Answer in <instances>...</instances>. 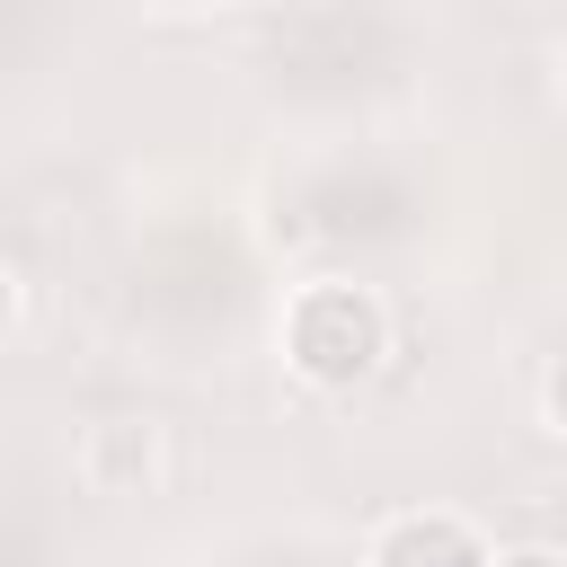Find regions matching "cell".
Listing matches in <instances>:
<instances>
[{"label": "cell", "mask_w": 567, "mask_h": 567, "mask_svg": "<svg viewBox=\"0 0 567 567\" xmlns=\"http://www.w3.org/2000/svg\"><path fill=\"white\" fill-rule=\"evenodd\" d=\"M275 354L301 390H363L390 354V301L354 275H310L275 319Z\"/></svg>", "instance_id": "6da1fadb"}, {"label": "cell", "mask_w": 567, "mask_h": 567, "mask_svg": "<svg viewBox=\"0 0 567 567\" xmlns=\"http://www.w3.org/2000/svg\"><path fill=\"white\" fill-rule=\"evenodd\" d=\"M71 461H80L89 496H151L168 478V425L159 416H97Z\"/></svg>", "instance_id": "7a4b0ae2"}, {"label": "cell", "mask_w": 567, "mask_h": 567, "mask_svg": "<svg viewBox=\"0 0 567 567\" xmlns=\"http://www.w3.org/2000/svg\"><path fill=\"white\" fill-rule=\"evenodd\" d=\"M363 567H487V540L452 505H408L363 540Z\"/></svg>", "instance_id": "3957f363"}, {"label": "cell", "mask_w": 567, "mask_h": 567, "mask_svg": "<svg viewBox=\"0 0 567 567\" xmlns=\"http://www.w3.org/2000/svg\"><path fill=\"white\" fill-rule=\"evenodd\" d=\"M18 319H27V284H18V266L0 257V346L18 337Z\"/></svg>", "instance_id": "277c9868"}, {"label": "cell", "mask_w": 567, "mask_h": 567, "mask_svg": "<svg viewBox=\"0 0 567 567\" xmlns=\"http://www.w3.org/2000/svg\"><path fill=\"white\" fill-rule=\"evenodd\" d=\"M487 567H567L549 540H514V549H487Z\"/></svg>", "instance_id": "5b68a950"}, {"label": "cell", "mask_w": 567, "mask_h": 567, "mask_svg": "<svg viewBox=\"0 0 567 567\" xmlns=\"http://www.w3.org/2000/svg\"><path fill=\"white\" fill-rule=\"evenodd\" d=\"M142 9H168V18H195V9H221V0H142Z\"/></svg>", "instance_id": "8992f818"}]
</instances>
